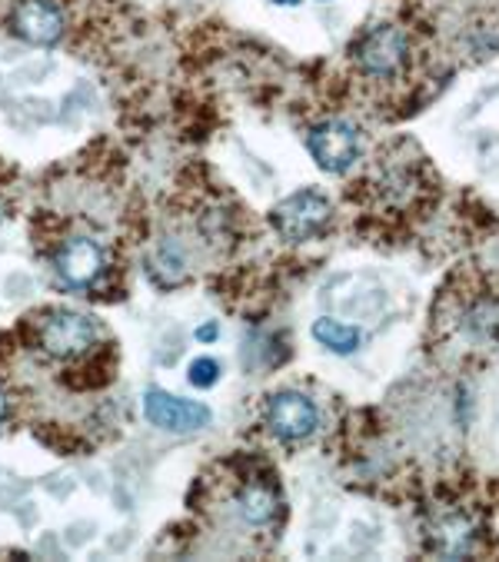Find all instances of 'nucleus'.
I'll return each mask as SVG.
<instances>
[{
    "instance_id": "obj_1",
    "label": "nucleus",
    "mask_w": 499,
    "mask_h": 562,
    "mask_svg": "<svg viewBox=\"0 0 499 562\" xmlns=\"http://www.w3.org/2000/svg\"><path fill=\"white\" fill-rule=\"evenodd\" d=\"M330 200L317 190H300L287 200H280L274 210H270V223L274 231L290 240V244H303L310 237H317L326 223H330Z\"/></svg>"
},
{
    "instance_id": "obj_2",
    "label": "nucleus",
    "mask_w": 499,
    "mask_h": 562,
    "mask_svg": "<svg viewBox=\"0 0 499 562\" xmlns=\"http://www.w3.org/2000/svg\"><path fill=\"white\" fill-rule=\"evenodd\" d=\"M307 150L326 173H346L359 157V131L346 121H326L310 131Z\"/></svg>"
},
{
    "instance_id": "obj_3",
    "label": "nucleus",
    "mask_w": 499,
    "mask_h": 562,
    "mask_svg": "<svg viewBox=\"0 0 499 562\" xmlns=\"http://www.w3.org/2000/svg\"><path fill=\"white\" fill-rule=\"evenodd\" d=\"M407 54H410L407 34L390 27V24L373 27L359 41V47H356V60H359L363 74H369V77H390V74H397L403 67Z\"/></svg>"
},
{
    "instance_id": "obj_4",
    "label": "nucleus",
    "mask_w": 499,
    "mask_h": 562,
    "mask_svg": "<svg viewBox=\"0 0 499 562\" xmlns=\"http://www.w3.org/2000/svg\"><path fill=\"white\" fill-rule=\"evenodd\" d=\"M320 423V413L313 406L310 396L303 393H274L270 403H267V426L274 429V436L287 439V442H300L307 439Z\"/></svg>"
},
{
    "instance_id": "obj_5",
    "label": "nucleus",
    "mask_w": 499,
    "mask_h": 562,
    "mask_svg": "<svg viewBox=\"0 0 499 562\" xmlns=\"http://www.w3.org/2000/svg\"><path fill=\"white\" fill-rule=\"evenodd\" d=\"M144 413L157 429H167V432H197L210 423V406L170 396L164 390H147Z\"/></svg>"
},
{
    "instance_id": "obj_6",
    "label": "nucleus",
    "mask_w": 499,
    "mask_h": 562,
    "mask_svg": "<svg viewBox=\"0 0 499 562\" xmlns=\"http://www.w3.org/2000/svg\"><path fill=\"white\" fill-rule=\"evenodd\" d=\"M93 340H97V323L84 313H57L41 329L44 350L60 360H70V357L90 350Z\"/></svg>"
},
{
    "instance_id": "obj_7",
    "label": "nucleus",
    "mask_w": 499,
    "mask_h": 562,
    "mask_svg": "<svg viewBox=\"0 0 499 562\" xmlns=\"http://www.w3.org/2000/svg\"><path fill=\"white\" fill-rule=\"evenodd\" d=\"M14 34L34 47H54L64 37V14L51 0H21L14 11Z\"/></svg>"
},
{
    "instance_id": "obj_8",
    "label": "nucleus",
    "mask_w": 499,
    "mask_h": 562,
    "mask_svg": "<svg viewBox=\"0 0 499 562\" xmlns=\"http://www.w3.org/2000/svg\"><path fill=\"white\" fill-rule=\"evenodd\" d=\"M57 270H60V277H64L70 286H90V283H97V277L103 273V250H100L93 240L77 237V240H70V244L60 250Z\"/></svg>"
},
{
    "instance_id": "obj_9",
    "label": "nucleus",
    "mask_w": 499,
    "mask_h": 562,
    "mask_svg": "<svg viewBox=\"0 0 499 562\" xmlns=\"http://www.w3.org/2000/svg\"><path fill=\"white\" fill-rule=\"evenodd\" d=\"M313 340H317L320 347H326V350L346 357V353H353V350L359 347V329L350 326V323H340V319H326V316H323V319L313 323Z\"/></svg>"
},
{
    "instance_id": "obj_10",
    "label": "nucleus",
    "mask_w": 499,
    "mask_h": 562,
    "mask_svg": "<svg viewBox=\"0 0 499 562\" xmlns=\"http://www.w3.org/2000/svg\"><path fill=\"white\" fill-rule=\"evenodd\" d=\"M236 506H240V516H243L250 526H264V522H270V519L277 516V496H274V490H267V486H246V490L240 493Z\"/></svg>"
},
{
    "instance_id": "obj_11",
    "label": "nucleus",
    "mask_w": 499,
    "mask_h": 562,
    "mask_svg": "<svg viewBox=\"0 0 499 562\" xmlns=\"http://www.w3.org/2000/svg\"><path fill=\"white\" fill-rule=\"evenodd\" d=\"M433 542L443 555H466L469 552V542H473V532H469V522L463 516H446L436 522V532H433Z\"/></svg>"
},
{
    "instance_id": "obj_12",
    "label": "nucleus",
    "mask_w": 499,
    "mask_h": 562,
    "mask_svg": "<svg viewBox=\"0 0 499 562\" xmlns=\"http://www.w3.org/2000/svg\"><path fill=\"white\" fill-rule=\"evenodd\" d=\"M217 380H220V363H217V360L200 357V360L190 363V383H193L197 390H210Z\"/></svg>"
},
{
    "instance_id": "obj_13",
    "label": "nucleus",
    "mask_w": 499,
    "mask_h": 562,
    "mask_svg": "<svg viewBox=\"0 0 499 562\" xmlns=\"http://www.w3.org/2000/svg\"><path fill=\"white\" fill-rule=\"evenodd\" d=\"M217 333H220V329H217V323H207V326H200V329H197V340L210 344V340H217Z\"/></svg>"
},
{
    "instance_id": "obj_14",
    "label": "nucleus",
    "mask_w": 499,
    "mask_h": 562,
    "mask_svg": "<svg viewBox=\"0 0 499 562\" xmlns=\"http://www.w3.org/2000/svg\"><path fill=\"white\" fill-rule=\"evenodd\" d=\"M4 416H8V396L0 393V423H4Z\"/></svg>"
},
{
    "instance_id": "obj_15",
    "label": "nucleus",
    "mask_w": 499,
    "mask_h": 562,
    "mask_svg": "<svg viewBox=\"0 0 499 562\" xmlns=\"http://www.w3.org/2000/svg\"><path fill=\"white\" fill-rule=\"evenodd\" d=\"M8 220V206H4V200H0V223Z\"/></svg>"
},
{
    "instance_id": "obj_16",
    "label": "nucleus",
    "mask_w": 499,
    "mask_h": 562,
    "mask_svg": "<svg viewBox=\"0 0 499 562\" xmlns=\"http://www.w3.org/2000/svg\"><path fill=\"white\" fill-rule=\"evenodd\" d=\"M277 4H284V8H293V4H300V0H277Z\"/></svg>"
}]
</instances>
